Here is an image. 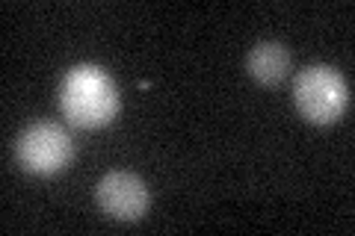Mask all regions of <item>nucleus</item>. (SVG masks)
<instances>
[{"mask_svg":"<svg viewBox=\"0 0 355 236\" xmlns=\"http://www.w3.org/2000/svg\"><path fill=\"white\" fill-rule=\"evenodd\" d=\"M60 109L74 127H104L107 121H113L119 109L113 77L98 65H77L62 80Z\"/></svg>","mask_w":355,"mask_h":236,"instance_id":"nucleus-1","label":"nucleus"},{"mask_svg":"<svg viewBox=\"0 0 355 236\" xmlns=\"http://www.w3.org/2000/svg\"><path fill=\"white\" fill-rule=\"evenodd\" d=\"M293 100L296 109L311 121V125H329L343 116L349 104L347 80L329 65H308L299 71L293 83Z\"/></svg>","mask_w":355,"mask_h":236,"instance_id":"nucleus-2","label":"nucleus"},{"mask_svg":"<svg viewBox=\"0 0 355 236\" xmlns=\"http://www.w3.org/2000/svg\"><path fill=\"white\" fill-rule=\"evenodd\" d=\"M74 145L60 125H30L15 142L18 163L30 174H57L71 163Z\"/></svg>","mask_w":355,"mask_h":236,"instance_id":"nucleus-3","label":"nucleus"},{"mask_svg":"<svg viewBox=\"0 0 355 236\" xmlns=\"http://www.w3.org/2000/svg\"><path fill=\"white\" fill-rule=\"evenodd\" d=\"M95 198L107 216H113L119 221H137L148 210L146 183L137 174H128V172H113L101 177L95 189Z\"/></svg>","mask_w":355,"mask_h":236,"instance_id":"nucleus-4","label":"nucleus"},{"mask_svg":"<svg viewBox=\"0 0 355 236\" xmlns=\"http://www.w3.org/2000/svg\"><path fill=\"white\" fill-rule=\"evenodd\" d=\"M249 74L263 86H275L287 77V69H291V53H287L284 44L279 42H261L254 44L249 53Z\"/></svg>","mask_w":355,"mask_h":236,"instance_id":"nucleus-5","label":"nucleus"}]
</instances>
